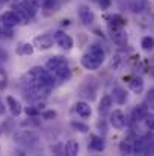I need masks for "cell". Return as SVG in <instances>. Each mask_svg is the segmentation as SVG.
<instances>
[{
  "label": "cell",
  "instance_id": "obj_1",
  "mask_svg": "<svg viewBox=\"0 0 154 156\" xmlns=\"http://www.w3.org/2000/svg\"><path fill=\"white\" fill-rule=\"evenodd\" d=\"M53 44H54V38L53 35H49V34H43L33 38V46L38 50H49L53 47Z\"/></svg>",
  "mask_w": 154,
  "mask_h": 156
},
{
  "label": "cell",
  "instance_id": "obj_2",
  "mask_svg": "<svg viewBox=\"0 0 154 156\" xmlns=\"http://www.w3.org/2000/svg\"><path fill=\"white\" fill-rule=\"evenodd\" d=\"M79 18L85 26H91L95 21V14L92 12V9L88 5L82 3V5H79Z\"/></svg>",
  "mask_w": 154,
  "mask_h": 156
},
{
  "label": "cell",
  "instance_id": "obj_3",
  "mask_svg": "<svg viewBox=\"0 0 154 156\" xmlns=\"http://www.w3.org/2000/svg\"><path fill=\"white\" fill-rule=\"evenodd\" d=\"M53 38H54V43H56L59 47H62L63 50H70V49L74 46L73 38H71L68 34L62 32V30H57V32L53 35Z\"/></svg>",
  "mask_w": 154,
  "mask_h": 156
},
{
  "label": "cell",
  "instance_id": "obj_4",
  "mask_svg": "<svg viewBox=\"0 0 154 156\" xmlns=\"http://www.w3.org/2000/svg\"><path fill=\"white\" fill-rule=\"evenodd\" d=\"M103 61H100L98 58H95L94 55H91L89 52H86L83 56H82V65L89 70V71H94V70H98L101 67Z\"/></svg>",
  "mask_w": 154,
  "mask_h": 156
},
{
  "label": "cell",
  "instance_id": "obj_5",
  "mask_svg": "<svg viewBox=\"0 0 154 156\" xmlns=\"http://www.w3.org/2000/svg\"><path fill=\"white\" fill-rule=\"evenodd\" d=\"M0 20H2V23H3L5 27H11V29L21 23V20H20V17H18V14L15 11H6V12H3L2 17H0Z\"/></svg>",
  "mask_w": 154,
  "mask_h": 156
},
{
  "label": "cell",
  "instance_id": "obj_6",
  "mask_svg": "<svg viewBox=\"0 0 154 156\" xmlns=\"http://www.w3.org/2000/svg\"><path fill=\"white\" fill-rule=\"evenodd\" d=\"M110 30V38L113 40V43L116 46H127V34L122 30V27H116V29H109Z\"/></svg>",
  "mask_w": 154,
  "mask_h": 156
},
{
  "label": "cell",
  "instance_id": "obj_7",
  "mask_svg": "<svg viewBox=\"0 0 154 156\" xmlns=\"http://www.w3.org/2000/svg\"><path fill=\"white\" fill-rule=\"evenodd\" d=\"M110 124L115 129H118V130L124 129V126H125V117H124V112L121 109H115L110 114Z\"/></svg>",
  "mask_w": 154,
  "mask_h": 156
},
{
  "label": "cell",
  "instance_id": "obj_8",
  "mask_svg": "<svg viewBox=\"0 0 154 156\" xmlns=\"http://www.w3.org/2000/svg\"><path fill=\"white\" fill-rule=\"evenodd\" d=\"M65 65H68V64H67L65 58H62V56H51L50 59L46 62V68L50 71L51 74H53L54 71H57L59 68L65 67Z\"/></svg>",
  "mask_w": 154,
  "mask_h": 156
},
{
  "label": "cell",
  "instance_id": "obj_9",
  "mask_svg": "<svg viewBox=\"0 0 154 156\" xmlns=\"http://www.w3.org/2000/svg\"><path fill=\"white\" fill-rule=\"evenodd\" d=\"M14 138L21 144H29V143H36L38 141V136L33 135L30 130H20L18 133H15Z\"/></svg>",
  "mask_w": 154,
  "mask_h": 156
},
{
  "label": "cell",
  "instance_id": "obj_10",
  "mask_svg": "<svg viewBox=\"0 0 154 156\" xmlns=\"http://www.w3.org/2000/svg\"><path fill=\"white\" fill-rule=\"evenodd\" d=\"M74 111H76L77 115H80L82 118H89L91 114H92L91 106H89V103H86V102H77V103L74 105Z\"/></svg>",
  "mask_w": 154,
  "mask_h": 156
},
{
  "label": "cell",
  "instance_id": "obj_11",
  "mask_svg": "<svg viewBox=\"0 0 154 156\" xmlns=\"http://www.w3.org/2000/svg\"><path fill=\"white\" fill-rule=\"evenodd\" d=\"M6 103H8V108H9V111H11V114H12L14 117H18V115L23 112L21 103H20L17 99H14L12 96H8V97H6Z\"/></svg>",
  "mask_w": 154,
  "mask_h": 156
},
{
  "label": "cell",
  "instance_id": "obj_12",
  "mask_svg": "<svg viewBox=\"0 0 154 156\" xmlns=\"http://www.w3.org/2000/svg\"><path fill=\"white\" fill-rule=\"evenodd\" d=\"M147 115H148V108L145 105H138L132 111V117L135 121H142V120H145Z\"/></svg>",
  "mask_w": 154,
  "mask_h": 156
},
{
  "label": "cell",
  "instance_id": "obj_13",
  "mask_svg": "<svg viewBox=\"0 0 154 156\" xmlns=\"http://www.w3.org/2000/svg\"><path fill=\"white\" fill-rule=\"evenodd\" d=\"M128 88L135 94H141L144 91V79L142 77H132L128 82Z\"/></svg>",
  "mask_w": 154,
  "mask_h": 156
},
{
  "label": "cell",
  "instance_id": "obj_14",
  "mask_svg": "<svg viewBox=\"0 0 154 156\" xmlns=\"http://www.w3.org/2000/svg\"><path fill=\"white\" fill-rule=\"evenodd\" d=\"M15 53L18 56H29V55L33 53V44H30V43H20L17 46V49H15Z\"/></svg>",
  "mask_w": 154,
  "mask_h": 156
},
{
  "label": "cell",
  "instance_id": "obj_15",
  "mask_svg": "<svg viewBox=\"0 0 154 156\" xmlns=\"http://www.w3.org/2000/svg\"><path fill=\"white\" fill-rule=\"evenodd\" d=\"M21 5L24 6V9L29 12V15H30V18H33L35 17V14L38 12V9H39V5L35 2V0H23L21 2Z\"/></svg>",
  "mask_w": 154,
  "mask_h": 156
},
{
  "label": "cell",
  "instance_id": "obj_16",
  "mask_svg": "<svg viewBox=\"0 0 154 156\" xmlns=\"http://www.w3.org/2000/svg\"><path fill=\"white\" fill-rule=\"evenodd\" d=\"M147 5H148V0H130V9L135 14L144 12L147 9Z\"/></svg>",
  "mask_w": 154,
  "mask_h": 156
},
{
  "label": "cell",
  "instance_id": "obj_17",
  "mask_svg": "<svg viewBox=\"0 0 154 156\" xmlns=\"http://www.w3.org/2000/svg\"><path fill=\"white\" fill-rule=\"evenodd\" d=\"M112 94H113V100H115L118 105L125 103V100H127V93H125L122 88L115 87V88L112 90Z\"/></svg>",
  "mask_w": 154,
  "mask_h": 156
},
{
  "label": "cell",
  "instance_id": "obj_18",
  "mask_svg": "<svg viewBox=\"0 0 154 156\" xmlns=\"http://www.w3.org/2000/svg\"><path fill=\"white\" fill-rule=\"evenodd\" d=\"M125 24H127L125 18H124V17H121V15H118V14H115V15H112V17H110V21H109V29L124 27Z\"/></svg>",
  "mask_w": 154,
  "mask_h": 156
},
{
  "label": "cell",
  "instance_id": "obj_19",
  "mask_svg": "<svg viewBox=\"0 0 154 156\" xmlns=\"http://www.w3.org/2000/svg\"><path fill=\"white\" fill-rule=\"evenodd\" d=\"M53 76H54L57 80H60V82H65V80H68V79L71 77V70L68 68V65H65V67L59 68L57 71H54V73H53Z\"/></svg>",
  "mask_w": 154,
  "mask_h": 156
},
{
  "label": "cell",
  "instance_id": "obj_20",
  "mask_svg": "<svg viewBox=\"0 0 154 156\" xmlns=\"http://www.w3.org/2000/svg\"><path fill=\"white\" fill-rule=\"evenodd\" d=\"M14 9H15V12L18 14V17H20V20H21V23H23V24L29 23L30 15H29V12L24 9V6H23L21 3H20V5H15V6H14Z\"/></svg>",
  "mask_w": 154,
  "mask_h": 156
},
{
  "label": "cell",
  "instance_id": "obj_21",
  "mask_svg": "<svg viewBox=\"0 0 154 156\" xmlns=\"http://www.w3.org/2000/svg\"><path fill=\"white\" fill-rule=\"evenodd\" d=\"M79 143L76 141V140H70L68 143H67V146H65V152H67V155L70 156H76L79 153Z\"/></svg>",
  "mask_w": 154,
  "mask_h": 156
},
{
  "label": "cell",
  "instance_id": "obj_22",
  "mask_svg": "<svg viewBox=\"0 0 154 156\" xmlns=\"http://www.w3.org/2000/svg\"><path fill=\"white\" fill-rule=\"evenodd\" d=\"M89 149L95 150V152H103L104 150V141L100 136H92V140L89 143Z\"/></svg>",
  "mask_w": 154,
  "mask_h": 156
},
{
  "label": "cell",
  "instance_id": "obj_23",
  "mask_svg": "<svg viewBox=\"0 0 154 156\" xmlns=\"http://www.w3.org/2000/svg\"><path fill=\"white\" fill-rule=\"evenodd\" d=\"M88 52L91 53V55H94L95 58H98L100 61H103V62H104L106 53H104V50H103L101 46H98V44H92V46L89 47V50H88Z\"/></svg>",
  "mask_w": 154,
  "mask_h": 156
},
{
  "label": "cell",
  "instance_id": "obj_24",
  "mask_svg": "<svg viewBox=\"0 0 154 156\" xmlns=\"http://www.w3.org/2000/svg\"><path fill=\"white\" fill-rule=\"evenodd\" d=\"M110 106H112V97H110V96H103L101 100H100V105H98V111H100V114L107 112V111L110 109Z\"/></svg>",
  "mask_w": 154,
  "mask_h": 156
},
{
  "label": "cell",
  "instance_id": "obj_25",
  "mask_svg": "<svg viewBox=\"0 0 154 156\" xmlns=\"http://www.w3.org/2000/svg\"><path fill=\"white\" fill-rule=\"evenodd\" d=\"M145 140L144 138H138L135 143H133V153H138V155H145Z\"/></svg>",
  "mask_w": 154,
  "mask_h": 156
},
{
  "label": "cell",
  "instance_id": "obj_26",
  "mask_svg": "<svg viewBox=\"0 0 154 156\" xmlns=\"http://www.w3.org/2000/svg\"><path fill=\"white\" fill-rule=\"evenodd\" d=\"M144 140H145V146H147V147H145V155L154 153V133L144 136Z\"/></svg>",
  "mask_w": 154,
  "mask_h": 156
},
{
  "label": "cell",
  "instance_id": "obj_27",
  "mask_svg": "<svg viewBox=\"0 0 154 156\" xmlns=\"http://www.w3.org/2000/svg\"><path fill=\"white\" fill-rule=\"evenodd\" d=\"M141 46L145 52H151L154 50V38L153 37H144L141 41Z\"/></svg>",
  "mask_w": 154,
  "mask_h": 156
},
{
  "label": "cell",
  "instance_id": "obj_28",
  "mask_svg": "<svg viewBox=\"0 0 154 156\" xmlns=\"http://www.w3.org/2000/svg\"><path fill=\"white\" fill-rule=\"evenodd\" d=\"M119 152L124 153V155H132L133 153V143L130 141H121L119 143Z\"/></svg>",
  "mask_w": 154,
  "mask_h": 156
},
{
  "label": "cell",
  "instance_id": "obj_29",
  "mask_svg": "<svg viewBox=\"0 0 154 156\" xmlns=\"http://www.w3.org/2000/svg\"><path fill=\"white\" fill-rule=\"evenodd\" d=\"M71 127H73L74 130L80 132V133H88V132H89V127H88V124H85V123H80V121H71Z\"/></svg>",
  "mask_w": 154,
  "mask_h": 156
},
{
  "label": "cell",
  "instance_id": "obj_30",
  "mask_svg": "<svg viewBox=\"0 0 154 156\" xmlns=\"http://www.w3.org/2000/svg\"><path fill=\"white\" fill-rule=\"evenodd\" d=\"M145 124H147V127H148L150 130L154 132V115L153 114H148V115L145 117Z\"/></svg>",
  "mask_w": 154,
  "mask_h": 156
},
{
  "label": "cell",
  "instance_id": "obj_31",
  "mask_svg": "<svg viewBox=\"0 0 154 156\" xmlns=\"http://www.w3.org/2000/svg\"><path fill=\"white\" fill-rule=\"evenodd\" d=\"M24 112H26L29 117H35V115L39 114V109H38L36 106H35V108H33V106H27V108L24 109Z\"/></svg>",
  "mask_w": 154,
  "mask_h": 156
},
{
  "label": "cell",
  "instance_id": "obj_32",
  "mask_svg": "<svg viewBox=\"0 0 154 156\" xmlns=\"http://www.w3.org/2000/svg\"><path fill=\"white\" fill-rule=\"evenodd\" d=\"M57 117V112L56 111H46L44 114H43V118L44 120H54Z\"/></svg>",
  "mask_w": 154,
  "mask_h": 156
},
{
  "label": "cell",
  "instance_id": "obj_33",
  "mask_svg": "<svg viewBox=\"0 0 154 156\" xmlns=\"http://www.w3.org/2000/svg\"><path fill=\"white\" fill-rule=\"evenodd\" d=\"M54 6H56V5H54V2H53V0H46V2H44V5H43V8H44V9H47V11H51V9L54 11Z\"/></svg>",
  "mask_w": 154,
  "mask_h": 156
},
{
  "label": "cell",
  "instance_id": "obj_34",
  "mask_svg": "<svg viewBox=\"0 0 154 156\" xmlns=\"http://www.w3.org/2000/svg\"><path fill=\"white\" fill-rule=\"evenodd\" d=\"M110 5H112V0H101L100 2V8L101 9H109Z\"/></svg>",
  "mask_w": 154,
  "mask_h": 156
},
{
  "label": "cell",
  "instance_id": "obj_35",
  "mask_svg": "<svg viewBox=\"0 0 154 156\" xmlns=\"http://www.w3.org/2000/svg\"><path fill=\"white\" fill-rule=\"evenodd\" d=\"M147 100H150V102H154V88H151V90L148 91V94H147Z\"/></svg>",
  "mask_w": 154,
  "mask_h": 156
},
{
  "label": "cell",
  "instance_id": "obj_36",
  "mask_svg": "<svg viewBox=\"0 0 154 156\" xmlns=\"http://www.w3.org/2000/svg\"><path fill=\"white\" fill-rule=\"evenodd\" d=\"M5 114V106H3V103L0 102V115H3Z\"/></svg>",
  "mask_w": 154,
  "mask_h": 156
},
{
  "label": "cell",
  "instance_id": "obj_37",
  "mask_svg": "<svg viewBox=\"0 0 154 156\" xmlns=\"http://www.w3.org/2000/svg\"><path fill=\"white\" fill-rule=\"evenodd\" d=\"M6 2H8V0H0V3H6Z\"/></svg>",
  "mask_w": 154,
  "mask_h": 156
},
{
  "label": "cell",
  "instance_id": "obj_38",
  "mask_svg": "<svg viewBox=\"0 0 154 156\" xmlns=\"http://www.w3.org/2000/svg\"><path fill=\"white\" fill-rule=\"evenodd\" d=\"M2 34H3V30H2V29H0V35H2Z\"/></svg>",
  "mask_w": 154,
  "mask_h": 156
}]
</instances>
